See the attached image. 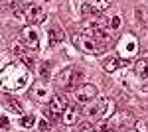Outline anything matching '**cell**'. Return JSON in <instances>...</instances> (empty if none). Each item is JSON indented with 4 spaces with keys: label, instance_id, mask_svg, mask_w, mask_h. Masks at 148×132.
I'll use <instances>...</instances> for the list:
<instances>
[{
    "label": "cell",
    "instance_id": "obj_1",
    "mask_svg": "<svg viewBox=\"0 0 148 132\" xmlns=\"http://www.w3.org/2000/svg\"><path fill=\"white\" fill-rule=\"evenodd\" d=\"M73 44L85 53H103L111 45V38H109L105 28H99V26L85 22L83 30L73 36Z\"/></svg>",
    "mask_w": 148,
    "mask_h": 132
},
{
    "label": "cell",
    "instance_id": "obj_2",
    "mask_svg": "<svg viewBox=\"0 0 148 132\" xmlns=\"http://www.w3.org/2000/svg\"><path fill=\"white\" fill-rule=\"evenodd\" d=\"M32 83V73L26 63H10L2 69V89L18 93L30 87Z\"/></svg>",
    "mask_w": 148,
    "mask_h": 132
},
{
    "label": "cell",
    "instance_id": "obj_3",
    "mask_svg": "<svg viewBox=\"0 0 148 132\" xmlns=\"http://www.w3.org/2000/svg\"><path fill=\"white\" fill-rule=\"evenodd\" d=\"M114 112V103L111 99H99L95 103H89L85 109H83V116L87 118L89 122H105L113 116Z\"/></svg>",
    "mask_w": 148,
    "mask_h": 132
},
{
    "label": "cell",
    "instance_id": "obj_4",
    "mask_svg": "<svg viewBox=\"0 0 148 132\" xmlns=\"http://www.w3.org/2000/svg\"><path fill=\"white\" fill-rule=\"evenodd\" d=\"M67 99H65V95H53L51 99H49V103H47L46 107H44V114H46L47 120H56V118H59L63 112H65V109H67Z\"/></svg>",
    "mask_w": 148,
    "mask_h": 132
},
{
    "label": "cell",
    "instance_id": "obj_5",
    "mask_svg": "<svg viewBox=\"0 0 148 132\" xmlns=\"http://www.w3.org/2000/svg\"><path fill=\"white\" fill-rule=\"evenodd\" d=\"M81 77H83V73L75 71V67H65V69L57 75L56 81L61 89H65V91H75V89H79L77 85L81 83Z\"/></svg>",
    "mask_w": 148,
    "mask_h": 132
},
{
    "label": "cell",
    "instance_id": "obj_6",
    "mask_svg": "<svg viewBox=\"0 0 148 132\" xmlns=\"http://www.w3.org/2000/svg\"><path fill=\"white\" fill-rule=\"evenodd\" d=\"M47 18L46 10L34 2H24V22L28 24H42Z\"/></svg>",
    "mask_w": 148,
    "mask_h": 132
},
{
    "label": "cell",
    "instance_id": "obj_7",
    "mask_svg": "<svg viewBox=\"0 0 148 132\" xmlns=\"http://www.w3.org/2000/svg\"><path fill=\"white\" fill-rule=\"evenodd\" d=\"M97 95H99V91H97V87L91 85V83L81 85L79 89H75V101H77V103H83V105L93 103V99H97Z\"/></svg>",
    "mask_w": 148,
    "mask_h": 132
},
{
    "label": "cell",
    "instance_id": "obj_8",
    "mask_svg": "<svg viewBox=\"0 0 148 132\" xmlns=\"http://www.w3.org/2000/svg\"><path fill=\"white\" fill-rule=\"evenodd\" d=\"M20 36H22L26 47H30V49H40V34L36 32L34 26H24Z\"/></svg>",
    "mask_w": 148,
    "mask_h": 132
},
{
    "label": "cell",
    "instance_id": "obj_9",
    "mask_svg": "<svg viewBox=\"0 0 148 132\" xmlns=\"http://www.w3.org/2000/svg\"><path fill=\"white\" fill-rule=\"evenodd\" d=\"M83 114V110L77 107V105H69L65 112L61 114V122L65 124V126H71V124H75V122L79 120V116Z\"/></svg>",
    "mask_w": 148,
    "mask_h": 132
},
{
    "label": "cell",
    "instance_id": "obj_10",
    "mask_svg": "<svg viewBox=\"0 0 148 132\" xmlns=\"http://www.w3.org/2000/svg\"><path fill=\"white\" fill-rule=\"evenodd\" d=\"M121 42H123V44L119 45V49H121V53H123V55L130 57V55H134L138 51V42L132 38V36H130V34L126 36L125 40H121Z\"/></svg>",
    "mask_w": 148,
    "mask_h": 132
},
{
    "label": "cell",
    "instance_id": "obj_11",
    "mask_svg": "<svg viewBox=\"0 0 148 132\" xmlns=\"http://www.w3.org/2000/svg\"><path fill=\"white\" fill-rule=\"evenodd\" d=\"M113 124H114V126H119V128H128V126H132V124H136V122H134V116H132V112H128V110H123V112H119V114L114 116Z\"/></svg>",
    "mask_w": 148,
    "mask_h": 132
},
{
    "label": "cell",
    "instance_id": "obj_12",
    "mask_svg": "<svg viewBox=\"0 0 148 132\" xmlns=\"http://www.w3.org/2000/svg\"><path fill=\"white\" fill-rule=\"evenodd\" d=\"M125 65H128V61L126 59H119V57H107L103 61V69L107 73H114L119 67H125Z\"/></svg>",
    "mask_w": 148,
    "mask_h": 132
},
{
    "label": "cell",
    "instance_id": "obj_13",
    "mask_svg": "<svg viewBox=\"0 0 148 132\" xmlns=\"http://www.w3.org/2000/svg\"><path fill=\"white\" fill-rule=\"evenodd\" d=\"M47 40H49V45H57L59 42H63L65 40V32L61 30V28H49V32H47Z\"/></svg>",
    "mask_w": 148,
    "mask_h": 132
},
{
    "label": "cell",
    "instance_id": "obj_14",
    "mask_svg": "<svg viewBox=\"0 0 148 132\" xmlns=\"http://www.w3.org/2000/svg\"><path fill=\"white\" fill-rule=\"evenodd\" d=\"M4 109L12 110L14 114H22V112H24L22 103H20V101H16V99H10V97H4Z\"/></svg>",
    "mask_w": 148,
    "mask_h": 132
},
{
    "label": "cell",
    "instance_id": "obj_15",
    "mask_svg": "<svg viewBox=\"0 0 148 132\" xmlns=\"http://www.w3.org/2000/svg\"><path fill=\"white\" fill-rule=\"evenodd\" d=\"M81 14H83V18H85V20H95V18H99V14H101V12L87 2V4H83V6H81Z\"/></svg>",
    "mask_w": 148,
    "mask_h": 132
},
{
    "label": "cell",
    "instance_id": "obj_16",
    "mask_svg": "<svg viewBox=\"0 0 148 132\" xmlns=\"http://www.w3.org/2000/svg\"><path fill=\"white\" fill-rule=\"evenodd\" d=\"M134 75L136 77H148V57L138 59L134 63Z\"/></svg>",
    "mask_w": 148,
    "mask_h": 132
},
{
    "label": "cell",
    "instance_id": "obj_17",
    "mask_svg": "<svg viewBox=\"0 0 148 132\" xmlns=\"http://www.w3.org/2000/svg\"><path fill=\"white\" fill-rule=\"evenodd\" d=\"M101 128H103V122H99V124H95V122H85V124L79 126L77 132H101Z\"/></svg>",
    "mask_w": 148,
    "mask_h": 132
},
{
    "label": "cell",
    "instance_id": "obj_18",
    "mask_svg": "<svg viewBox=\"0 0 148 132\" xmlns=\"http://www.w3.org/2000/svg\"><path fill=\"white\" fill-rule=\"evenodd\" d=\"M91 6H95L99 12H103V10H107V8H111L113 6V0H87Z\"/></svg>",
    "mask_w": 148,
    "mask_h": 132
},
{
    "label": "cell",
    "instance_id": "obj_19",
    "mask_svg": "<svg viewBox=\"0 0 148 132\" xmlns=\"http://www.w3.org/2000/svg\"><path fill=\"white\" fill-rule=\"evenodd\" d=\"M20 124H22L24 128H32L36 124V116L34 114H28V116H22V120H20Z\"/></svg>",
    "mask_w": 148,
    "mask_h": 132
},
{
    "label": "cell",
    "instance_id": "obj_20",
    "mask_svg": "<svg viewBox=\"0 0 148 132\" xmlns=\"http://www.w3.org/2000/svg\"><path fill=\"white\" fill-rule=\"evenodd\" d=\"M49 69H51V63L46 61L44 65L40 67V77H42V79H49Z\"/></svg>",
    "mask_w": 148,
    "mask_h": 132
},
{
    "label": "cell",
    "instance_id": "obj_21",
    "mask_svg": "<svg viewBox=\"0 0 148 132\" xmlns=\"http://www.w3.org/2000/svg\"><path fill=\"white\" fill-rule=\"evenodd\" d=\"M136 18L142 24H148V8H138L136 10Z\"/></svg>",
    "mask_w": 148,
    "mask_h": 132
},
{
    "label": "cell",
    "instance_id": "obj_22",
    "mask_svg": "<svg viewBox=\"0 0 148 132\" xmlns=\"http://www.w3.org/2000/svg\"><path fill=\"white\" fill-rule=\"evenodd\" d=\"M134 126H136V130H138V132H148V118H142V120H138Z\"/></svg>",
    "mask_w": 148,
    "mask_h": 132
},
{
    "label": "cell",
    "instance_id": "obj_23",
    "mask_svg": "<svg viewBox=\"0 0 148 132\" xmlns=\"http://www.w3.org/2000/svg\"><path fill=\"white\" fill-rule=\"evenodd\" d=\"M46 95H47V89H36L34 93H32V97H34V99H38V101H42Z\"/></svg>",
    "mask_w": 148,
    "mask_h": 132
},
{
    "label": "cell",
    "instance_id": "obj_24",
    "mask_svg": "<svg viewBox=\"0 0 148 132\" xmlns=\"http://www.w3.org/2000/svg\"><path fill=\"white\" fill-rule=\"evenodd\" d=\"M119 26H121V18L114 16L113 20H111V26H109V28H111V30H119Z\"/></svg>",
    "mask_w": 148,
    "mask_h": 132
},
{
    "label": "cell",
    "instance_id": "obj_25",
    "mask_svg": "<svg viewBox=\"0 0 148 132\" xmlns=\"http://www.w3.org/2000/svg\"><path fill=\"white\" fill-rule=\"evenodd\" d=\"M40 130H42V132H44V130H49V124L42 120V122H40Z\"/></svg>",
    "mask_w": 148,
    "mask_h": 132
},
{
    "label": "cell",
    "instance_id": "obj_26",
    "mask_svg": "<svg viewBox=\"0 0 148 132\" xmlns=\"http://www.w3.org/2000/svg\"><path fill=\"white\" fill-rule=\"evenodd\" d=\"M2 126H4V128H8V118H6V116H2Z\"/></svg>",
    "mask_w": 148,
    "mask_h": 132
},
{
    "label": "cell",
    "instance_id": "obj_27",
    "mask_svg": "<svg viewBox=\"0 0 148 132\" xmlns=\"http://www.w3.org/2000/svg\"><path fill=\"white\" fill-rule=\"evenodd\" d=\"M140 91H144V93H148V81L144 83V85H142V87H140Z\"/></svg>",
    "mask_w": 148,
    "mask_h": 132
},
{
    "label": "cell",
    "instance_id": "obj_28",
    "mask_svg": "<svg viewBox=\"0 0 148 132\" xmlns=\"http://www.w3.org/2000/svg\"><path fill=\"white\" fill-rule=\"evenodd\" d=\"M107 132H114V130H107Z\"/></svg>",
    "mask_w": 148,
    "mask_h": 132
},
{
    "label": "cell",
    "instance_id": "obj_29",
    "mask_svg": "<svg viewBox=\"0 0 148 132\" xmlns=\"http://www.w3.org/2000/svg\"><path fill=\"white\" fill-rule=\"evenodd\" d=\"M46 2H47V0H46Z\"/></svg>",
    "mask_w": 148,
    "mask_h": 132
}]
</instances>
